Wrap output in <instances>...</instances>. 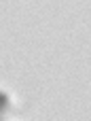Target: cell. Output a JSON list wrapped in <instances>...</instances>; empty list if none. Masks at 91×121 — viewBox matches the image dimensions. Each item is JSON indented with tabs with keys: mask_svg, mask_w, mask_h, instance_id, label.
Segmentation results:
<instances>
[{
	"mask_svg": "<svg viewBox=\"0 0 91 121\" xmlns=\"http://www.w3.org/2000/svg\"><path fill=\"white\" fill-rule=\"evenodd\" d=\"M6 106H8V100H6V96H2V94H0V115L6 111Z\"/></svg>",
	"mask_w": 91,
	"mask_h": 121,
	"instance_id": "obj_1",
	"label": "cell"
}]
</instances>
